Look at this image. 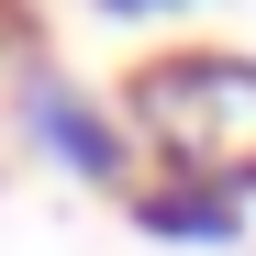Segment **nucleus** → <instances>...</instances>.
Returning <instances> with one entry per match:
<instances>
[{
    "label": "nucleus",
    "instance_id": "20e7f679",
    "mask_svg": "<svg viewBox=\"0 0 256 256\" xmlns=\"http://www.w3.org/2000/svg\"><path fill=\"white\" fill-rule=\"evenodd\" d=\"M90 12H100V22H178L190 0H90Z\"/></svg>",
    "mask_w": 256,
    "mask_h": 256
},
{
    "label": "nucleus",
    "instance_id": "f03ea898",
    "mask_svg": "<svg viewBox=\"0 0 256 256\" xmlns=\"http://www.w3.org/2000/svg\"><path fill=\"white\" fill-rule=\"evenodd\" d=\"M12 122H22V145L45 156V167H67L78 190H134V134H122V112L100 90H78L67 67L34 56L22 90H12Z\"/></svg>",
    "mask_w": 256,
    "mask_h": 256
},
{
    "label": "nucleus",
    "instance_id": "39448f33",
    "mask_svg": "<svg viewBox=\"0 0 256 256\" xmlns=\"http://www.w3.org/2000/svg\"><path fill=\"white\" fill-rule=\"evenodd\" d=\"M12 34H22V12H12V0H0V45H12Z\"/></svg>",
    "mask_w": 256,
    "mask_h": 256
},
{
    "label": "nucleus",
    "instance_id": "7ed1b4c3",
    "mask_svg": "<svg viewBox=\"0 0 256 256\" xmlns=\"http://www.w3.org/2000/svg\"><path fill=\"white\" fill-rule=\"evenodd\" d=\"M134 234L145 245H245V200L234 190H190V178H145L134 190Z\"/></svg>",
    "mask_w": 256,
    "mask_h": 256
},
{
    "label": "nucleus",
    "instance_id": "f257e3e1",
    "mask_svg": "<svg viewBox=\"0 0 256 256\" xmlns=\"http://www.w3.org/2000/svg\"><path fill=\"white\" fill-rule=\"evenodd\" d=\"M112 112H122V134H134V156L156 178L256 200V56H223V45L145 56Z\"/></svg>",
    "mask_w": 256,
    "mask_h": 256
}]
</instances>
